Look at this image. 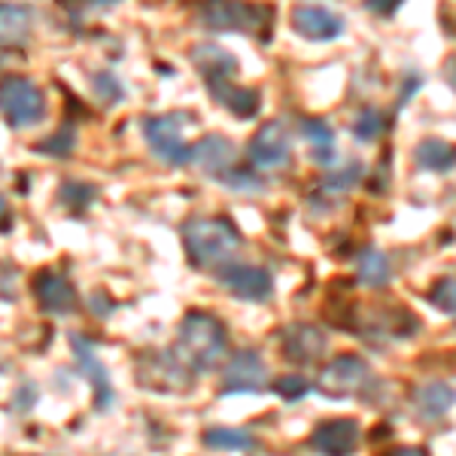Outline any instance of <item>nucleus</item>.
I'll return each mask as SVG.
<instances>
[{
	"instance_id": "1",
	"label": "nucleus",
	"mask_w": 456,
	"mask_h": 456,
	"mask_svg": "<svg viewBox=\"0 0 456 456\" xmlns=\"http://www.w3.org/2000/svg\"><path fill=\"white\" fill-rule=\"evenodd\" d=\"M183 247L195 268H225L240 249V232L234 228L232 219L225 216H204L189 219L183 225Z\"/></svg>"
},
{
	"instance_id": "2",
	"label": "nucleus",
	"mask_w": 456,
	"mask_h": 456,
	"mask_svg": "<svg viewBox=\"0 0 456 456\" xmlns=\"http://www.w3.org/2000/svg\"><path fill=\"white\" fill-rule=\"evenodd\" d=\"M176 350H180L176 356L198 371L219 369L228 353L225 326L213 314L189 311L180 322V332H176Z\"/></svg>"
},
{
	"instance_id": "3",
	"label": "nucleus",
	"mask_w": 456,
	"mask_h": 456,
	"mask_svg": "<svg viewBox=\"0 0 456 456\" xmlns=\"http://www.w3.org/2000/svg\"><path fill=\"white\" fill-rule=\"evenodd\" d=\"M137 384L150 393L183 395L192 389V371L171 350H146L137 359Z\"/></svg>"
},
{
	"instance_id": "4",
	"label": "nucleus",
	"mask_w": 456,
	"mask_h": 456,
	"mask_svg": "<svg viewBox=\"0 0 456 456\" xmlns=\"http://www.w3.org/2000/svg\"><path fill=\"white\" fill-rule=\"evenodd\" d=\"M0 116L12 128H31L46 119V94L28 77L0 79Z\"/></svg>"
},
{
	"instance_id": "5",
	"label": "nucleus",
	"mask_w": 456,
	"mask_h": 456,
	"mask_svg": "<svg viewBox=\"0 0 456 456\" xmlns=\"http://www.w3.org/2000/svg\"><path fill=\"white\" fill-rule=\"evenodd\" d=\"M186 116L183 113H165L143 119V137L150 143L152 156H159L165 165H189L192 161V143L186 141Z\"/></svg>"
},
{
	"instance_id": "6",
	"label": "nucleus",
	"mask_w": 456,
	"mask_h": 456,
	"mask_svg": "<svg viewBox=\"0 0 456 456\" xmlns=\"http://www.w3.org/2000/svg\"><path fill=\"white\" fill-rule=\"evenodd\" d=\"M201 19L210 31H247L259 34L271 28L274 10L259 4H208L201 10Z\"/></svg>"
},
{
	"instance_id": "7",
	"label": "nucleus",
	"mask_w": 456,
	"mask_h": 456,
	"mask_svg": "<svg viewBox=\"0 0 456 456\" xmlns=\"http://www.w3.org/2000/svg\"><path fill=\"white\" fill-rule=\"evenodd\" d=\"M247 156L259 171H283L292 161V146H289V131L281 119H271L259 125V131L253 134V141L247 146Z\"/></svg>"
},
{
	"instance_id": "8",
	"label": "nucleus",
	"mask_w": 456,
	"mask_h": 456,
	"mask_svg": "<svg viewBox=\"0 0 456 456\" xmlns=\"http://www.w3.org/2000/svg\"><path fill=\"white\" fill-rule=\"evenodd\" d=\"M365 384H369V362H365L362 356H356V353H341V356H335L332 362L320 371V380H316L320 393L329 395V399H347V395L359 393Z\"/></svg>"
},
{
	"instance_id": "9",
	"label": "nucleus",
	"mask_w": 456,
	"mask_h": 456,
	"mask_svg": "<svg viewBox=\"0 0 456 456\" xmlns=\"http://www.w3.org/2000/svg\"><path fill=\"white\" fill-rule=\"evenodd\" d=\"M219 283L240 301H268L274 292V277L259 265H225L219 268Z\"/></svg>"
},
{
	"instance_id": "10",
	"label": "nucleus",
	"mask_w": 456,
	"mask_h": 456,
	"mask_svg": "<svg viewBox=\"0 0 456 456\" xmlns=\"http://www.w3.org/2000/svg\"><path fill=\"white\" fill-rule=\"evenodd\" d=\"M268 387V369H265L262 356L256 350H240L228 359L223 374V393H262Z\"/></svg>"
},
{
	"instance_id": "11",
	"label": "nucleus",
	"mask_w": 456,
	"mask_h": 456,
	"mask_svg": "<svg viewBox=\"0 0 456 456\" xmlns=\"http://www.w3.org/2000/svg\"><path fill=\"white\" fill-rule=\"evenodd\" d=\"M362 438V429L353 417H338V420L320 423L311 432V447L320 456H353Z\"/></svg>"
},
{
	"instance_id": "12",
	"label": "nucleus",
	"mask_w": 456,
	"mask_h": 456,
	"mask_svg": "<svg viewBox=\"0 0 456 456\" xmlns=\"http://www.w3.org/2000/svg\"><path fill=\"white\" fill-rule=\"evenodd\" d=\"M329 338L320 326L311 322H292L283 329V356L296 365H311L326 356Z\"/></svg>"
},
{
	"instance_id": "13",
	"label": "nucleus",
	"mask_w": 456,
	"mask_h": 456,
	"mask_svg": "<svg viewBox=\"0 0 456 456\" xmlns=\"http://www.w3.org/2000/svg\"><path fill=\"white\" fill-rule=\"evenodd\" d=\"M70 344H73V356L79 362V371L86 374L88 384L94 389V408L107 411L113 404V387H110V374L104 369V362L94 353V344L83 335H70Z\"/></svg>"
},
{
	"instance_id": "14",
	"label": "nucleus",
	"mask_w": 456,
	"mask_h": 456,
	"mask_svg": "<svg viewBox=\"0 0 456 456\" xmlns=\"http://www.w3.org/2000/svg\"><path fill=\"white\" fill-rule=\"evenodd\" d=\"M292 28H296V34L307 37V40L329 43L344 34V19L338 12L326 10V6L301 4L292 10Z\"/></svg>"
},
{
	"instance_id": "15",
	"label": "nucleus",
	"mask_w": 456,
	"mask_h": 456,
	"mask_svg": "<svg viewBox=\"0 0 456 456\" xmlns=\"http://www.w3.org/2000/svg\"><path fill=\"white\" fill-rule=\"evenodd\" d=\"M34 296L40 301V307L46 314H70L77 307V289L61 271H53V268H43L40 274L34 277Z\"/></svg>"
},
{
	"instance_id": "16",
	"label": "nucleus",
	"mask_w": 456,
	"mask_h": 456,
	"mask_svg": "<svg viewBox=\"0 0 456 456\" xmlns=\"http://www.w3.org/2000/svg\"><path fill=\"white\" fill-rule=\"evenodd\" d=\"M192 161L208 176H216L219 180V176L228 174L232 167H238L234 165V161H238V150H234V143L228 141V137L208 134L192 146Z\"/></svg>"
},
{
	"instance_id": "17",
	"label": "nucleus",
	"mask_w": 456,
	"mask_h": 456,
	"mask_svg": "<svg viewBox=\"0 0 456 456\" xmlns=\"http://www.w3.org/2000/svg\"><path fill=\"white\" fill-rule=\"evenodd\" d=\"M192 64L198 73L204 77V83H232L234 73H238V58H234L228 49L216 46V43H201V46H192Z\"/></svg>"
},
{
	"instance_id": "18",
	"label": "nucleus",
	"mask_w": 456,
	"mask_h": 456,
	"mask_svg": "<svg viewBox=\"0 0 456 456\" xmlns=\"http://www.w3.org/2000/svg\"><path fill=\"white\" fill-rule=\"evenodd\" d=\"M210 94L216 98V104H223L228 113H234L238 119H253L262 107V94L249 86H234V83H213L208 86Z\"/></svg>"
},
{
	"instance_id": "19",
	"label": "nucleus",
	"mask_w": 456,
	"mask_h": 456,
	"mask_svg": "<svg viewBox=\"0 0 456 456\" xmlns=\"http://www.w3.org/2000/svg\"><path fill=\"white\" fill-rule=\"evenodd\" d=\"M414 408H417V414H420V420L426 423L444 420L453 411V387L444 384V380H432V384H426L423 389H417Z\"/></svg>"
},
{
	"instance_id": "20",
	"label": "nucleus",
	"mask_w": 456,
	"mask_h": 456,
	"mask_svg": "<svg viewBox=\"0 0 456 456\" xmlns=\"http://www.w3.org/2000/svg\"><path fill=\"white\" fill-rule=\"evenodd\" d=\"M34 12L19 4H0V46H21L31 37Z\"/></svg>"
},
{
	"instance_id": "21",
	"label": "nucleus",
	"mask_w": 456,
	"mask_h": 456,
	"mask_svg": "<svg viewBox=\"0 0 456 456\" xmlns=\"http://www.w3.org/2000/svg\"><path fill=\"white\" fill-rule=\"evenodd\" d=\"M414 159H417V165L432 174H451L456 165L453 146L447 141H441V137H426V141L417 143Z\"/></svg>"
},
{
	"instance_id": "22",
	"label": "nucleus",
	"mask_w": 456,
	"mask_h": 456,
	"mask_svg": "<svg viewBox=\"0 0 456 456\" xmlns=\"http://www.w3.org/2000/svg\"><path fill=\"white\" fill-rule=\"evenodd\" d=\"M356 274H359V281L365 286H371V289H384V286L393 281V265H389V259L378 247H365L362 253H359Z\"/></svg>"
},
{
	"instance_id": "23",
	"label": "nucleus",
	"mask_w": 456,
	"mask_h": 456,
	"mask_svg": "<svg viewBox=\"0 0 456 456\" xmlns=\"http://www.w3.org/2000/svg\"><path fill=\"white\" fill-rule=\"evenodd\" d=\"M301 134H305V141L311 143L314 161L329 165V161L335 159V131L326 119H305L301 122Z\"/></svg>"
},
{
	"instance_id": "24",
	"label": "nucleus",
	"mask_w": 456,
	"mask_h": 456,
	"mask_svg": "<svg viewBox=\"0 0 456 456\" xmlns=\"http://www.w3.org/2000/svg\"><path fill=\"white\" fill-rule=\"evenodd\" d=\"M204 444L213 451H253L256 438L244 429H225V426H213L204 432Z\"/></svg>"
},
{
	"instance_id": "25",
	"label": "nucleus",
	"mask_w": 456,
	"mask_h": 456,
	"mask_svg": "<svg viewBox=\"0 0 456 456\" xmlns=\"http://www.w3.org/2000/svg\"><path fill=\"white\" fill-rule=\"evenodd\" d=\"M384 131H387V116L380 113L378 107H365L362 113L356 116V122H353V134H356L362 143L380 141V134H384Z\"/></svg>"
},
{
	"instance_id": "26",
	"label": "nucleus",
	"mask_w": 456,
	"mask_h": 456,
	"mask_svg": "<svg viewBox=\"0 0 456 456\" xmlns=\"http://www.w3.org/2000/svg\"><path fill=\"white\" fill-rule=\"evenodd\" d=\"M362 161H350L347 167H341V171H335V174H329L326 180H322V192H329L332 198L338 195H344V192H350L353 186H356L359 180H362Z\"/></svg>"
},
{
	"instance_id": "27",
	"label": "nucleus",
	"mask_w": 456,
	"mask_h": 456,
	"mask_svg": "<svg viewBox=\"0 0 456 456\" xmlns=\"http://www.w3.org/2000/svg\"><path fill=\"white\" fill-rule=\"evenodd\" d=\"M73 150H77V131H73V125H64V128H58L53 137L37 143V152H40V156H53V159H68Z\"/></svg>"
},
{
	"instance_id": "28",
	"label": "nucleus",
	"mask_w": 456,
	"mask_h": 456,
	"mask_svg": "<svg viewBox=\"0 0 456 456\" xmlns=\"http://www.w3.org/2000/svg\"><path fill=\"white\" fill-rule=\"evenodd\" d=\"M429 301L438 307L441 314L453 316V311H456V277L453 274L438 277L436 286L429 289Z\"/></svg>"
},
{
	"instance_id": "29",
	"label": "nucleus",
	"mask_w": 456,
	"mask_h": 456,
	"mask_svg": "<svg viewBox=\"0 0 456 456\" xmlns=\"http://www.w3.org/2000/svg\"><path fill=\"white\" fill-rule=\"evenodd\" d=\"M94 94L101 98V104H107V107H113V104H119L122 101V94H125V88L119 79L113 77V73H98L94 77Z\"/></svg>"
},
{
	"instance_id": "30",
	"label": "nucleus",
	"mask_w": 456,
	"mask_h": 456,
	"mask_svg": "<svg viewBox=\"0 0 456 456\" xmlns=\"http://www.w3.org/2000/svg\"><path fill=\"white\" fill-rule=\"evenodd\" d=\"M219 183L228 189H240V192H262V180L249 171H240V167H232L228 174L219 176Z\"/></svg>"
},
{
	"instance_id": "31",
	"label": "nucleus",
	"mask_w": 456,
	"mask_h": 456,
	"mask_svg": "<svg viewBox=\"0 0 456 456\" xmlns=\"http://www.w3.org/2000/svg\"><path fill=\"white\" fill-rule=\"evenodd\" d=\"M307 380L305 378H298V374H283V378H277L274 380V393H281L286 402H298V399H305L307 395Z\"/></svg>"
},
{
	"instance_id": "32",
	"label": "nucleus",
	"mask_w": 456,
	"mask_h": 456,
	"mask_svg": "<svg viewBox=\"0 0 456 456\" xmlns=\"http://www.w3.org/2000/svg\"><path fill=\"white\" fill-rule=\"evenodd\" d=\"M19 298V271L12 265L0 262V301H16Z\"/></svg>"
},
{
	"instance_id": "33",
	"label": "nucleus",
	"mask_w": 456,
	"mask_h": 456,
	"mask_svg": "<svg viewBox=\"0 0 456 456\" xmlns=\"http://www.w3.org/2000/svg\"><path fill=\"white\" fill-rule=\"evenodd\" d=\"M92 198H94V189L83 186V183H64V186H61V201L64 204H77V208H86Z\"/></svg>"
},
{
	"instance_id": "34",
	"label": "nucleus",
	"mask_w": 456,
	"mask_h": 456,
	"mask_svg": "<svg viewBox=\"0 0 456 456\" xmlns=\"http://www.w3.org/2000/svg\"><path fill=\"white\" fill-rule=\"evenodd\" d=\"M420 86H423V77H420V73H404V79H402V94H399V107L408 104V101L414 98V92H420Z\"/></svg>"
},
{
	"instance_id": "35",
	"label": "nucleus",
	"mask_w": 456,
	"mask_h": 456,
	"mask_svg": "<svg viewBox=\"0 0 456 456\" xmlns=\"http://www.w3.org/2000/svg\"><path fill=\"white\" fill-rule=\"evenodd\" d=\"M12 223V210H10V204H6V198L0 195V232H6Z\"/></svg>"
},
{
	"instance_id": "36",
	"label": "nucleus",
	"mask_w": 456,
	"mask_h": 456,
	"mask_svg": "<svg viewBox=\"0 0 456 456\" xmlns=\"http://www.w3.org/2000/svg\"><path fill=\"white\" fill-rule=\"evenodd\" d=\"M384 456H429V453H426L423 447H393V451Z\"/></svg>"
},
{
	"instance_id": "37",
	"label": "nucleus",
	"mask_w": 456,
	"mask_h": 456,
	"mask_svg": "<svg viewBox=\"0 0 456 456\" xmlns=\"http://www.w3.org/2000/svg\"><path fill=\"white\" fill-rule=\"evenodd\" d=\"M371 12H395L399 10V4H389V0H378V4H365Z\"/></svg>"
}]
</instances>
